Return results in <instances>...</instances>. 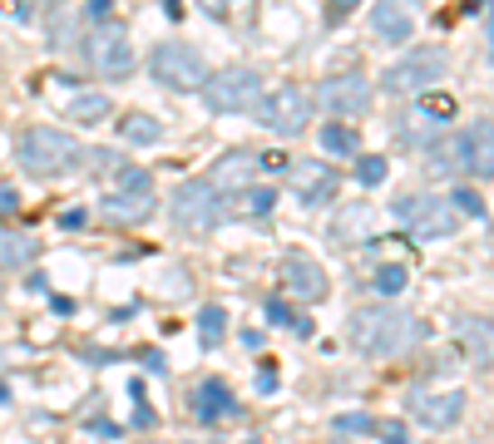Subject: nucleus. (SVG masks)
I'll use <instances>...</instances> for the list:
<instances>
[{
  "mask_svg": "<svg viewBox=\"0 0 494 444\" xmlns=\"http://www.w3.org/2000/svg\"><path fill=\"white\" fill-rule=\"evenodd\" d=\"M411 99L430 114V119H440V124L455 119V99H450V94H430V89H425V94H411Z\"/></svg>",
  "mask_w": 494,
  "mask_h": 444,
  "instance_id": "bb28decb",
  "label": "nucleus"
},
{
  "mask_svg": "<svg viewBox=\"0 0 494 444\" xmlns=\"http://www.w3.org/2000/svg\"><path fill=\"white\" fill-rule=\"evenodd\" d=\"M317 109L331 114V119H361L366 109H371V84L361 79V74H327V79L317 84Z\"/></svg>",
  "mask_w": 494,
  "mask_h": 444,
  "instance_id": "9b49d317",
  "label": "nucleus"
},
{
  "mask_svg": "<svg viewBox=\"0 0 494 444\" xmlns=\"http://www.w3.org/2000/svg\"><path fill=\"white\" fill-rule=\"evenodd\" d=\"M267 321H272V326H292L297 316H292L287 301H277V296H272V301H267Z\"/></svg>",
  "mask_w": 494,
  "mask_h": 444,
  "instance_id": "c9c22d12",
  "label": "nucleus"
},
{
  "mask_svg": "<svg viewBox=\"0 0 494 444\" xmlns=\"http://www.w3.org/2000/svg\"><path fill=\"white\" fill-rule=\"evenodd\" d=\"M391 213H396V222H401L411 237H420V242L450 237V232H455V222H460V213L450 208V198H435V193H401Z\"/></svg>",
  "mask_w": 494,
  "mask_h": 444,
  "instance_id": "423d86ee",
  "label": "nucleus"
},
{
  "mask_svg": "<svg viewBox=\"0 0 494 444\" xmlns=\"http://www.w3.org/2000/svg\"><path fill=\"white\" fill-rule=\"evenodd\" d=\"M15 158H20V168L35 173V178H60V173H70V168L84 163V148L60 129H25L15 139Z\"/></svg>",
  "mask_w": 494,
  "mask_h": 444,
  "instance_id": "f03ea898",
  "label": "nucleus"
},
{
  "mask_svg": "<svg viewBox=\"0 0 494 444\" xmlns=\"http://www.w3.org/2000/svg\"><path fill=\"white\" fill-rule=\"evenodd\" d=\"M238 415V400L223 380H203L193 390V420L198 425H218V420H233Z\"/></svg>",
  "mask_w": 494,
  "mask_h": 444,
  "instance_id": "2eb2a0df",
  "label": "nucleus"
},
{
  "mask_svg": "<svg viewBox=\"0 0 494 444\" xmlns=\"http://www.w3.org/2000/svg\"><path fill=\"white\" fill-rule=\"evenodd\" d=\"M445 69H450V60H445V50H435V45H425V50H411V55H401L391 69H386V89L391 94H425V89H435L440 79H445Z\"/></svg>",
  "mask_w": 494,
  "mask_h": 444,
  "instance_id": "9d476101",
  "label": "nucleus"
},
{
  "mask_svg": "<svg viewBox=\"0 0 494 444\" xmlns=\"http://www.w3.org/2000/svg\"><path fill=\"white\" fill-rule=\"evenodd\" d=\"M386 158H376V153H356V183L361 188H376V183H386Z\"/></svg>",
  "mask_w": 494,
  "mask_h": 444,
  "instance_id": "a878e982",
  "label": "nucleus"
},
{
  "mask_svg": "<svg viewBox=\"0 0 494 444\" xmlns=\"http://www.w3.org/2000/svg\"><path fill=\"white\" fill-rule=\"evenodd\" d=\"M317 143L327 148V153H336V158H356V153H361V134H356V129H351V124H346V119H331V124H322Z\"/></svg>",
  "mask_w": 494,
  "mask_h": 444,
  "instance_id": "aec40b11",
  "label": "nucleus"
},
{
  "mask_svg": "<svg viewBox=\"0 0 494 444\" xmlns=\"http://www.w3.org/2000/svg\"><path fill=\"white\" fill-rule=\"evenodd\" d=\"M5 5L15 10V20H35L40 10H50V5H55V0H5Z\"/></svg>",
  "mask_w": 494,
  "mask_h": 444,
  "instance_id": "72a5a7b5",
  "label": "nucleus"
},
{
  "mask_svg": "<svg viewBox=\"0 0 494 444\" xmlns=\"http://www.w3.org/2000/svg\"><path fill=\"white\" fill-rule=\"evenodd\" d=\"M84 65L99 74V79H129L134 74V45H129V35H124V25L99 20V25L84 35Z\"/></svg>",
  "mask_w": 494,
  "mask_h": 444,
  "instance_id": "0eeeda50",
  "label": "nucleus"
},
{
  "mask_svg": "<svg viewBox=\"0 0 494 444\" xmlns=\"http://www.w3.org/2000/svg\"><path fill=\"white\" fill-rule=\"evenodd\" d=\"M252 114H257V124L267 134L292 139V134H302L312 124V94H302L297 84H282V89H272V94H257Z\"/></svg>",
  "mask_w": 494,
  "mask_h": 444,
  "instance_id": "6e6552de",
  "label": "nucleus"
},
{
  "mask_svg": "<svg viewBox=\"0 0 494 444\" xmlns=\"http://www.w3.org/2000/svg\"><path fill=\"white\" fill-rule=\"evenodd\" d=\"M223 326H228V311H223V306H203V311H198V331H203L208 346L223 341Z\"/></svg>",
  "mask_w": 494,
  "mask_h": 444,
  "instance_id": "cd10ccee",
  "label": "nucleus"
},
{
  "mask_svg": "<svg viewBox=\"0 0 494 444\" xmlns=\"http://www.w3.org/2000/svg\"><path fill=\"white\" fill-rule=\"evenodd\" d=\"M346 331H351L356 351L371 356V361L405 356L411 346L425 341V321L411 316V311H401V306H356L351 321H346Z\"/></svg>",
  "mask_w": 494,
  "mask_h": 444,
  "instance_id": "f257e3e1",
  "label": "nucleus"
},
{
  "mask_svg": "<svg viewBox=\"0 0 494 444\" xmlns=\"http://www.w3.org/2000/svg\"><path fill=\"white\" fill-rule=\"evenodd\" d=\"M198 94H203V104L213 114H252V104L262 94V79L252 65H228V69H208Z\"/></svg>",
  "mask_w": 494,
  "mask_h": 444,
  "instance_id": "39448f33",
  "label": "nucleus"
},
{
  "mask_svg": "<svg viewBox=\"0 0 494 444\" xmlns=\"http://www.w3.org/2000/svg\"><path fill=\"white\" fill-rule=\"evenodd\" d=\"M70 114H75L79 124L109 119V94H79V99H70Z\"/></svg>",
  "mask_w": 494,
  "mask_h": 444,
  "instance_id": "b1692460",
  "label": "nucleus"
},
{
  "mask_svg": "<svg viewBox=\"0 0 494 444\" xmlns=\"http://www.w3.org/2000/svg\"><path fill=\"white\" fill-rule=\"evenodd\" d=\"M89 10H94V15L104 20V15H109V0H89Z\"/></svg>",
  "mask_w": 494,
  "mask_h": 444,
  "instance_id": "a18cd8bd",
  "label": "nucleus"
},
{
  "mask_svg": "<svg viewBox=\"0 0 494 444\" xmlns=\"http://www.w3.org/2000/svg\"><path fill=\"white\" fill-rule=\"evenodd\" d=\"M134 425L149 430V425H154V410H149V405H139V410H134Z\"/></svg>",
  "mask_w": 494,
  "mask_h": 444,
  "instance_id": "a19ab883",
  "label": "nucleus"
},
{
  "mask_svg": "<svg viewBox=\"0 0 494 444\" xmlns=\"http://www.w3.org/2000/svg\"><path fill=\"white\" fill-rule=\"evenodd\" d=\"M371 30L391 45H405L415 30V0H376L371 10Z\"/></svg>",
  "mask_w": 494,
  "mask_h": 444,
  "instance_id": "4468645a",
  "label": "nucleus"
},
{
  "mask_svg": "<svg viewBox=\"0 0 494 444\" xmlns=\"http://www.w3.org/2000/svg\"><path fill=\"white\" fill-rule=\"evenodd\" d=\"M163 10H168V20H183V0H163Z\"/></svg>",
  "mask_w": 494,
  "mask_h": 444,
  "instance_id": "c03bdc74",
  "label": "nucleus"
},
{
  "mask_svg": "<svg viewBox=\"0 0 494 444\" xmlns=\"http://www.w3.org/2000/svg\"><path fill=\"white\" fill-rule=\"evenodd\" d=\"M252 168H257V153H228L223 163L213 168V178H208V183H213V188H247Z\"/></svg>",
  "mask_w": 494,
  "mask_h": 444,
  "instance_id": "4be33fe9",
  "label": "nucleus"
},
{
  "mask_svg": "<svg viewBox=\"0 0 494 444\" xmlns=\"http://www.w3.org/2000/svg\"><path fill=\"white\" fill-rule=\"evenodd\" d=\"M252 385H257V395H272V390H277V365H257V380H252Z\"/></svg>",
  "mask_w": 494,
  "mask_h": 444,
  "instance_id": "4c0bfd02",
  "label": "nucleus"
},
{
  "mask_svg": "<svg viewBox=\"0 0 494 444\" xmlns=\"http://www.w3.org/2000/svg\"><path fill=\"white\" fill-rule=\"evenodd\" d=\"M198 5H203V10H208V15H218V20H223V15H228V10H233V0H198Z\"/></svg>",
  "mask_w": 494,
  "mask_h": 444,
  "instance_id": "58836bf2",
  "label": "nucleus"
},
{
  "mask_svg": "<svg viewBox=\"0 0 494 444\" xmlns=\"http://www.w3.org/2000/svg\"><path fill=\"white\" fill-rule=\"evenodd\" d=\"M60 227H65V232L89 227V208H65V213H60Z\"/></svg>",
  "mask_w": 494,
  "mask_h": 444,
  "instance_id": "f704fd0d",
  "label": "nucleus"
},
{
  "mask_svg": "<svg viewBox=\"0 0 494 444\" xmlns=\"http://www.w3.org/2000/svg\"><path fill=\"white\" fill-rule=\"evenodd\" d=\"M0 208H5V213H10V208H20V198H15V188H0Z\"/></svg>",
  "mask_w": 494,
  "mask_h": 444,
  "instance_id": "79ce46f5",
  "label": "nucleus"
},
{
  "mask_svg": "<svg viewBox=\"0 0 494 444\" xmlns=\"http://www.w3.org/2000/svg\"><path fill=\"white\" fill-rule=\"evenodd\" d=\"M356 5H361V0H327V20H331V25H341L346 15H356Z\"/></svg>",
  "mask_w": 494,
  "mask_h": 444,
  "instance_id": "e433bc0d",
  "label": "nucleus"
},
{
  "mask_svg": "<svg viewBox=\"0 0 494 444\" xmlns=\"http://www.w3.org/2000/svg\"><path fill=\"white\" fill-rule=\"evenodd\" d=\"M405 282H411V277H405V267H401V262H386V267H376L371 287L381 291V296H401V291H405Z\"/></svg>",
  "mask_w": 494,
  "mask_h": 444,
  "instance_id": "393cba45",
  "label": "nucleus"
},
{
  "mask_svg": "<svg viewBox=\"0 0 494 444\" xmlns=\"http://www.w3.org/2000/svg\"><path fill=\"white\" fill-rule=\"evenodd\" d=\"M465 410H470V395L465 390H415L411 395V420L415 425H425V430H455L460 420H465Z\"/></svg>",
  "mask_w": 494,
  "mask_h": 444,
  "instance_id": "f8f14e48",
  "label": "nucleus"
},
{
  "mask_svg": "<svg viewBox=\"0 0 494 444\" xmlns=\"http://www.w3.org/2000/svg\"><path fill=\"white\" fill-rule=\"evenodd\" d=\"M396 129H401V143H405V148H430V143L440 139V134H445V124L430 119V114L411 99V109L401 114V124H396Z\"/></svg>",
  "mask_w": 494,
  "mask_h": 444,
  "instance_id": "a211bd4d",
  "label": "nucleus"
},
{
  "mask_svg": "<svg viewBox=\"0 0 494 444\" xmlns=\"http://www.w3.org/2000/svg\"><path fill=\"white\" fill-rule=\"evenodd\" d=\"M460 346L470 351V361L480 370H489V321L485 316H465L460 321Z\"/></svg>",
  "mask_w": 494,
  "mask_h": 444,
  "instance_id": "412c9836",
  "label": "nucleus"
},
{
  "mask_svg": "<svg viewBox=\"0 0 494 444\" xmlns=\"http://www.w3.org/2000/svg\"><path fill=\"white\" fill-rule=\"evenodd\" d=\"M188 444H198V439H188ZM203 444H213V439H203Z\"/></svg>",
  "mask_w": 494,
  "mask_h": 444,
  "instance_id": "49530a36",
  "label": "nucleus"
},
{
  "mask_svg": "<svg viewBox=\"0 0 494 444\" xmlns=\"http://www.w3.org/2000/svg\"><path fill=\"white\" fill-rule=\"evenodd\" d=\"M371 435H381V444H411V425H405V420H386Z\"/></svg>",
  "mask_w": 494,
  "mask_h": 444,
  "instance_id": "2f4dec72",
  "label": "nucleus"
},
{
  "mask_svg": "<svg viewBox=\"0 0 494 444\" xmlns=\"http://www.w3.org/2000/svg\"><path fill=\"white\" fill-rule=\"evenodd\" d=\"M450 208H460V213H465V217H475V222H485V198H480L475 188H455Z\"/></svg>",
  "mask_w": 494,
  "mask_h": 444,
  "instance_id": "c756f323",
  "label": "nucleus"
},
{
  "mask_svg": "<svg viewBox=\"0 0 494 444\" xmlns=\"http://www.w3.org/2000/svg\"><path fill=\"white\" fill-rule=\"evenodd\" d=\"M277 277H282V291H287L292 301H322V296L331 291L327 272H322L317 257H307V252H287L282 267H277Z\"/></svg>",
  "mask_w": 494,
  "mask_h": 444,
  "instance_id": "ddd939ff",
  "label": "nucleus"
},
{
  "mask_svg": "<svg viewBox=\"0 0 494 444\" xmlns=\"http://www.w3.org/2000/svg\"><path fill=\"white\" fill-rule=\"evenodd\" d=\"M149 74L173 94H198L203 79H208V60L198 55L193 45H183V40H163V45H154V55H149Z\"/></svg>",
  "mask_w": 494,
  "mask_h": 444,
  "instance_id": "20e7f679",
  "label": "nucleus"
},
{
  "mask_svg": "<svg viewBox=\"0 0 494 444\" xmlns=\"http://www.w3.org/2000/svg\"><path fill=\"white\" fill-rule=\"evenodd\" d=\"M336 193V173L331 168H322V163H307V168H297V198L307 208H317V203H327V198Z\"/></svg>",
  "mask_w": 494,
  "mask_h": 444,
  "instance_id": "6ab92c4d",
  "label": "nucleus"
},
{
  "mask_svg": "<svg viewBox=\"0 0 494 444\" xmlns=\"http://www.w3.org/2000/svg\"><path fill=\"white\" fill-rule=\"evenodd\" d=\"M119 139L134 143V148H149V143L163 139V124L154 119V114H124V119H119Z\"/></svg>",
  "mask_w": 494,
  "mask_h": 444,
  "instance_id": "5701e85b",
  "label": "nucleus"
},
{
  "mask_svg": "<svg viewBox=\"0 0 494 444\" xmlns=\"http://www.w3.org/2000/svg\"><path fill=\"white\" fill-rule=\"evenodd\" d=\"M35 257H40V242L30 237V232L5 227V222H0V277H10V272H25Z\"/></svg>",
  "mask_w": 494,
  "mask_h": 444,
  "instance_id": "dca6fc26",
  "label": "nucleus"
},
{
  "mask_svg": "<svg viewBox=\"0 0 494 444\" xmlns=\"http://www.w3.org/2000/svg\"><path fill=\"white\" fill-rule=\"evenodd\" d=\"M30 291H35V296H45V291H50V282H45V272H35V277H30Z\"/></svg>",
  "mask_w": 494,
  "mask_h": 444,
  "instance_id": "37998d69",
  "label": "nucleus"
},
{
  "mask_svg": "<svg viewBox=\"0 0 494 444\" xmlns=\"http://www.w3.org/2000/svg\"><path fill=\"white\" fill-rule=\"evenodd\" d=\"M430 163H435V173H475V178H489L494 173L489 119H480L475 129H465V134H440V139L430 143Z\"/></svg>",
  "mask_w": 494,
  "mask_h": 444,
  "instance_id": "7ed1b4c3",
  "label": "nucleus"
},
{
  "mask_svg": "<svg viewBox=\"0 0 494 444\" xmlns=\"http://www.w3.org/2000/svg\"><path fill=\"white\" fill-rule=\"evenodd\" d=\"M119 193H154L149 168H119Z\"/></svg>",
  "mask_w": 494,
  "mask_h": 444,
  "instance_id": "7c9ffc66",
  "label": "nucleus"
},
{
  "mask_svg": "<svg viewBox=\"0 0 494 444\" xmlns=\"http://www.w3.org/2000/svg\"><path fill=\"white\" fill-rule=\"evenodd\" d=\"M243 208H247L252 217H272V208H277V188H247Z\"/></svg>",
  "mask_w": 494,
  "mask_h": 444,
  "instance_id": "c85d7f7f",
  "label": "nucleus"
},
{
  "mask_svg": "<svg viewBox=\"0 0 494 444\" xmlns=\"http://www.w3.org/2000/svg\"><path fill=\"white\" fill-rule=\"evenodd\" d=\"M228 217V203L208 178H188L173 188V222L183 232H213Z\"/></svg>",
  "mask_w": 494,
  "mask_h": 444,
  "instance_id": "1a4fd4ad",
  "label": "nucleus"
},
{
  "mask_svg": "<svg viewBox=\"0 0 494 444\" xmlns=\"http://www.w3.org/2000/svg\"><path fill=\"white\" fill-rule=\"evenodd\" d=\"M336 430H341V435H371L376 420L371 415H341V420H336Z\"/></svg>",
  "mask_w": 494,
  "mask_h": 444,
  "instance_id": "473e14b6",
  "label": "nucleus"
},
{
  "mask_svg": "<svg viewBox=\"0 0 494 444\" xmlns=\"http://www.w3.org/2000/svg\"><path fill=\"white\" fill-rule=\"evenodd\" d=\"M89 435H119V425H109V420H89Z\"/></svg>",
  "mask_w": 494,
  "mask_h": 444,
  "instance_id": "ea45409f",
  "label": "nucleus"
},
{
  "mask_svg": "<svg viewBox=\"0 0 494 444\" xmlns=\"http://www.w3.org/2000/svg\"><path fill=\"white\" fill-rule=\"evenodd\" d=\"M99 213L114 222V227H134V222H144L154 213V193H109L99 203Z\"/></svg>",
  "mask_w": 494,
  "mask_h": 444,
  "instance_id": "f3484780",
  "label": "nucleus"
}]
</instances>
